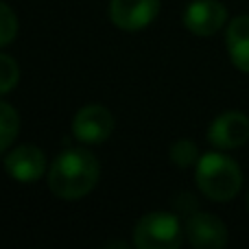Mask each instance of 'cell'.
I'll return each mask as SVG.
<instances>
[{
	"mask_svg": "<svg viewBox=\"0 0 249 249\" xmlns=\"http://www.w3.org/2000/svg\"><path fill=\"white\" fill-rule=\"evenodd\" d=\"M20 131V116L9 103L0 101V153L13 144Z\"/></svg>",
	"mask_w": 249,
	"mask_h": 249,
	"instance_id": "cell-11",
	"label": "cell"
},
{
	"mask_svg": "<svg viewBox=\"0 0 249 249\" xmlns=\"http://www.w3.org/2000/svg\"><path fill=\"white\" fill-rule=\"evenodd\" d=\"M225 46L232 64L243 72H249V16H238L228 24Z\"/></svg>",
	"mask_w": 249,
	"mask_h": 249,
	"instance_id": "cell-10",
	"label": "cell"
},
{
	"mask_svg": "<svg viewBox=\"0 0 249 249\" xmlns=\"http://www.w3.org/2000/svg\"><path fill=\"white\" fill-rule=\"evenodd\" d=\"M228 22V9L219 0H193L184 11V26L195 35H214Z\"/></svg>",
	"mask_w": 249,
	"mask_h": 249,
	"instance_id": "cell-5",
	"label": "cell"
},
{
	"mask_svg": "<svg viewBox=\"0 0 249 249\" xmlns=\"http://www.w3.org/2000/svg\"><path fill=\"white\" fill-rule=\"evenodd\" d=\"M4 168L20 184H33L46 173V158L35 144H20L7 155Z\"/></svg>",
	"mask_w": 249,
	"mask_h": 249,
	"instance_id": "cell-9",
	"label": "cell"
},
{
	"mask_svg": "<svg viewBox=\"0 0 249 249\" xmlns=\"http://www.w3.org/2000/svg\"><path fill=\"white\" fill-rule=\"evenodd\" d=\"M208 140L216 149H238L249 140V118L241 112H225L208 129Z\"/></svg>",
	"mask_w": 249,
	"mask_h": 249,
	"instance_id": "cell-6",
	"label": "cell"
},
{
	"mask_svg": "<svg viewBox=\"0 0 249 249\" xmlns=\"http://www.w3.org/2000/svg\"><path fill=\"white\" fill-rule=\"evenodd\" d=\"M186 236L197 249H221L228 245V228L214 214L195 212L186 223Z\"/></svg>",
	"mask_w": 249,
	"mask_h": 249,
	"instance_id": "cell-8",
	"label": "cell"
},
{
	"mask_svg": "<svg viewBox=\"0 0 249 249\" xmlns=\"http://www.w3.org/2000/svg\"><path fill=\"white\" fill-rule=\"evenodd\" d=\"M160 11V0H112L109 16L118 29L140 31L155 20Z\"/></svg>",
	"mask_w": 249,
	"mask_h": 249,
	"instance_id": "cell-7",
	"label": "cell"
},
{
	"mask_svg": "<svg viewBox=\"0 0 249 249\" xmlns=\"http://www.w3.org/2000/svg\"><path fill=\"white\" fill-rule=\"evenodd\" d=\"M18 35V18L7 2L0 0V48L11 44Z\"/></svg>",
	"mask_w": 249,
	"mask_h": 249,
	"instance_id": "cell-13",
	"label": "cell"
},
{
	"mask_svg": "<svg viewBox=\"0 0 249 249\" xmlns=\"http://www.w3.org/2000/svg\"><path fill=\"white\" fill-rule=\"evenodd\" d=\"M197 186L212 201H232L243 186V173L232 158L223 153H206L197 162Z\"/></svg>",
	"mask_w": 249,
	"mask_h": 249,
	"instance_id": "cell-2",
	"label": "cell"
},
{
	"mask_svg": "<svg viewBox=\"0 0 249 249\" xmlns=\"http://www.w3.org/2000/svg\"><path fill=\"white\" fill-rule=\"evenodd\" d=\"M184 241V230L171 212L144 214L133 228V245L140 249H177Z\"/></svg>",
	"mask_w": 249,
	"mask_h": 249,
	"instance_id": "cell-3",
	"label": "cell"
},
{
	"mask_svg": "<svg viewBox=\"0 0 249 249\" xmlns=\"http://www.w3.org/2000/svg\"><path fill=\"white\" fill-rule=\"evenodd\" d=\"M168 155H171V162L175 164V166H179V168L193 166V164H197L199 158H201V155H199L197 144H195L193 140H177L175 144L171 146Z\"/></svg>",
	"mask_w": 249,
	"mask_h": 249,
	"instance_id": "cell-12",
	"label": "cell"
},
{
	"mask_svg": "<svg viewBox=\"0 0 249 249\" xmlns=\"http://www.w3.org/2000/svg\"><path fill=\"white\" fill-rule=\"evenodd\" d=\"M114 131V116L103 105H86L72 121V133L83 144H101Z\"/></svg>",
	"mask_w": 249,
	"mask_h": 249,
	"instance_id": "cell-4",
	"label": "cell"
},
{
	"mask_svg": "<svg viewBox=\"0 0 249 249\" xmlns=\"http://www.w3.org/2000/svg\"><path fill=\"white\" fill-rule=\"evenodd\" d=\"M18 79H20V68L9 55L0 53V94H7L16 88Z\"/></svg>",
	"mask_w": 249,
	"mask_h": 249,
	"instance_id": "cell-14",
	"label": "cell"
},
{
	"mask_svg": "<svg viewBox=\"0 0 249 249\" xmlns=\"http://www.w3.org/2000/svg\"><path fill=\"white\" fill-rule=\"evenodd\" d=\"M247 206H249V197H247Z\"/></svg>",
	"mask_w": 249,
	"mask_h": 249,
	"instance_id": "cell-15",
	"label": "cell"
},
{
	"mask_svg": "<svg viewBox=\"0 0 249 249\" xmlns=\"http://www.w3.org/2000/svg\"><path fill=\"white\" fill-rule=\"evenodd\" d=\"M99 162L83 146L66 149L48 168V188L57 199L77 201L86 197L99 181Z\"/></svg>",
	"mask_w": 249,
	"mask_h": 249,
	"instance_id": "cell-1",
	"label": "cell"
}]
</instances>
